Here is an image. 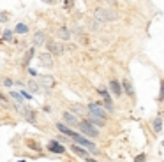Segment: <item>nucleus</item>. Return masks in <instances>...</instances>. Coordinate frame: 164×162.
Listing matches in <instances>:
<instances>
[{
	"label": "nucleus",
	"instance_id": "obj_1",
	"mask_svg": "<svg viewBox=\"0 0 164 162\" xmlns=\"http://www.w3.org/2000/svg\"><path fill=\"white\" fill-rule=\"evenodd\" d=\"M94 16H95V20L99 21V23H108V21L117 20V13L113 9H102V7L95 9Z\"/></svg>",
	"mask_w": 164,
	"mask_h": 162
},
{
	"label": "nucleus",
	"instance_id": "obj_2",
	"mask_svg": "<svg viewBox=\"0 0 164 162\" xmlns=\"http://www.w3.org/2000/svg\"><path fill=\"white\" fill-rule=\"evenodd\" d=\"M78 127H79V130H81V132H85V134H87V136H90V138H97V136H99V130L92 125V122H79V125H78Z\"/></svg>",
	"mask_w": 164,
	"mask_h": 162
},
{
	"label": "nucleus",
	"instance_id": "obj_3",
	"mask_svg": "<svg viewBox=\"0 0 164 162\" xmlns=\"http://www.w3.org/2000/svg\"><path fill=\"white\" fill-rule=\"evenodd\" d=\"M73 139H74L76 143H78L79 146H83V148H88L92 153H97V152H99V150H97V146H95L94 143L88 141V139H85V138H83V136H79V134H74Z\"/></svg>",
	"mask_w": 164,
	"mask_h": 162
},
{
	"label": "nucleus",
	"instance_id": "obj_4",
	"mask_svg": "<svg viewBox=\"0 0 164 162\" xmlns=\"http://www.w3.org/2000/svg\"><path fill=\"white\" fill-rule=\"evenodd\" d=\"M88 111H90L92 115H97V116L104 118V120H106V116H108V115H106V111L102 109V106H101V104H95V102H92L90 106H88Z\"/></svg>",
	"mask_w": 164,
	"mask_h": 162
},
{
	"label": "nucleus",
	"instance_id": "obj_5",
	"mask_svg": "<svg viewBox=\"0 0 164 162\" xmlns=\"http://www.w3.org/2000/svg\"><path fill=\"white\" fill-rule=\"evenodd\" d=\"M48 49H50L53 55H62V53H64V46H62L60 42H56V40L48 42Z\"/></svg>",
	"mask_w": 164,
	"mask_h": 162
},
{
	"label": "nucleus",
	"instance_id": "obj_6",
	"mask_svg": "<svg viewBox=\"0 0 164 162\" xmlns=\"http://www.w3.org/2000/svg\"><path fill=\"white\" fill-rule=\"evenodd\" d=\"M56 35H58V37H60L62 40H69L71 37H73L71 30H69V28H65V27H60V28L56 30Z\"/></svg>",
	"mask_w": 164,
	"mask_h": 162
},
{
	"label": "nucleus",
	"instance_id": "obj_7",
	"mask_svg": "<svg viewBox=\"0 0 164 162\" xmlns=\"http://www.w3.org/2000/svg\"><path fill=\"white\" fill-rule=\"evenodd\" d=\"M48 150L53 152V153H64V152H65V148H64L60 143H56V141H50L48 143Z\"/></svg>",
	"mask_w": 164,
	"mask_h": 162
},
{
	"label": "nucleus",
	"instance_id": "obj_8",
	"mask_svg": "<svg viewBox=\"0 0 164 162\" xmlns=\"http://www.w3.org/2000/svg\"><path fill=\"white\" fill-rule=\"evenodd\" d=\"M41 86L46 88V90H51L55 86V80L51 76H42V78H41Z\"/></svg>",
	"mask_w": 164,
	"mask_h": 162
},
{
	"label": "nucleus",
	"instance_id": "obj_9",
	"mask_svg": "<svg viewBox=\"0 0 164 162\" xmlns=\"http://www.w3.org/2000/svg\"><path fill=\"white\" fill-rule=\"evenodd\" d=\"M99 94H101V97L104 99V106H106V109H108V111H113V102H111L109 94L106 92V90H99Z\"/></svg>",
	"mask_w": 164,
	"mask_h": 162
},
{
	"label": "nucleus",
	"instance_id": "obj_10",
	"mask_svg": "<svg viewBox=\"0 0 164 162\" xmlns=\"http://www.w3.org/2000/svg\"><path fill=\"white\" fill-rule=\"evenodd\" d=\"M64 120L67 122L69 125H73V127H78V125H79V122L76 120V116H74L73 113H69V111H65V113H64Z\"/></svg>",
	"mask_w": 164,
	"mask_h": 162
},
{
	"label": "nucleus",
	"instance_id": "obj_11",
	"mask_svg": "<svg viewBox=\"0 0 164 162\" xmlns=\"http://www.w3.org/2000/svg\"><path fill=\"white\" fill-rule=\"evenodd\" d=\"M41 63H42L44 67H51V65H53V58H51V55H50V53L41 55Z\"/></svg>",
	"mask_w": 164,
	"mask_h": 162
},
{
	"label": "nucleus",
	"instance_id": "obj_12",
	"mask_svg": "<svg viewBox=\"0 0 164 162\" xmlns=\"http://www.w3.org/2000/svg\"><path fill=\"white\" fill-rule=\"evenodd\" d=\"M21 111H23V116L27 118V122L36 123V113H34L32 109H21Z\"/></svg>",
	"mask_w": 164,
	"mask_h": 162
},
{
	"label": "nucleus",
	"instance_id": "obj_13",
	"mask_svg": "<svg viewBox=\"0 0 164 162\" xmlns=\"http://www.w3.org/2000/svg\"><path fill=\"white\" fill-rule=\"evenodd\" d=\"M109 88H111V92L115 94V95H122V88H120V85H118V81H111L109 83Z\"/></svg>",
	"mask_w": 164,
	"mask_h": 162
},
{
	"label": "nucleus",
	"instance_id": "obj_14",
	"mask_svg": "<svg viewBox=\"0 0 164 162\" xmlns=\"http://www.w3.org/2000/svg\"><path fill=\"white\" fill-rule=\"evenodd\" d=\"M73 150L78 153V155H81V157H85V159H88V150H85L83 146H78V144H73Z\"/></svg>",
	"mask_w": 164,
	"mask_h": 162
},
{
	"label": "nucleus",
	"instance_id": "obj_15",
	"mask_svg": "<svg viewBox=\"0 0 164 162\" xmlns=\"http://www.w3.org/2000/svg\"><path fill=\"white\" fill-rule=\"evenodd\" d=\"M56 129H58L60 132H64V134H67V136H71V138H73L74 134H76V132H73L71 129H67V127H65L64 123H56Z\"/></svg>",
	"mask_w": 164,
	"mask_h": 162
},
{
	"label": "nucleus",
	"instance_id": "obj_16",
	"mask_svg": "<svg viewBox=\"0 0 164 162\" xmlns=\"http://www.w3.org/2000/svg\"><path fill=\"white\" fill-rule=\"evenodd\" d=\"M124 90L127 92V95L134 97V88H132V85H131V81H129V80H125V81H124Z\"/></svg>",
	"mask_w": 164,
	"mask_h": 162
},
{
	"label": "nucleus",
	"instance_id": "obj_17",
	"mask_svg": "<svg viewBox=\"0 0 164 162\" xmlns=\"http://www.w3.org/2000/svg\"><path fill=\"white\" fill-rule=\"evenodd\" d=\"M90 120H92V123H95V125H104L106 122H104V118H101V116H97V115H92L90 113Z\"/></svg>",
	"mask_w": 164,
	"mask_h": 162
},
{
	"label": "nucleus",
	"instance_id": "obj_18",
	"mask_svg": "<svg viewBox=\"0 0 164 162\" xmlns=\"http://www.w3.org/2000/svg\"><path fill=\"white\" fill-rule=\"evenodd\" d=\"M44 40H46V37H44V34H42V32H37L36 35H34V42H36L37 46H41Z\"/></svg>",
	"mask_w": 164,
	"mask_h": 162
},
{
	"label": "nucleus",
	"instance_id": "obj_19",
	"mask_svg": "<svg viewBox=\"0 0 164 162\" xmlns=\"http://www.w3.org/2000/svg\"><path fill=\"white\" fill-rule=\"evenodd\" d=\"M152 125H154V130H155V132H159V130L163 129V120H161V118H155Z\"/></svg>",
	"mask_w": 164,
	"mask_h": 162
},
{
	"label": "nucleus",
	"instance_id": "obj_20",
	"mask_svg": "<svg viewBox=\"0 0 164 162\" xmlns=\"http://www.w3.org/2000/svg\"><path fill=\"white\" fill-rule=\"evenodd\" d=\"M16 32H18V34H25V32H28V27L23 25V23H18V25H16Z\"/></svg>",
	"mask_w": 164,
	"mask_h": 162
},
{
	"label": "nucleus",
	"instance_id": "obj_21",
	"mask_svg": "<svg viewBox=\"0 0 164 162\" xmlns=\"http://www.w3.org/2000/svg\"><path fill=\"white\" fill-rule=\"evenodd\" d=\"M27 144H28V148H34L36 152H39V150H41V146H39V144H37L36 141H32V139H30V141L27 143Z\"/></svg>",
	"mask_w": 164,
	"mask_h": 162
},
{
	"label": "nucleus",
	"instance_id": "obj_22",
	"mask_svg": "<svg viewBox=\"0 0 164 162\" xmlns=\"http://www.w3.org/2000/svg\"><path fill=\"white\" fill-rule=\"evenodd\" d=\"M28 88H30L32 92H39V86H37L36 81H28Z\"/></svg>",
	"mask_w": 164,
	"mask_h": 162
},
{
	"label": "nucleus",
	"instance_id": "obj_23",
	"mask_svg": "<svg viewBox=\"0 0 164 162\" xmlns=\"http://www.w3.org/2000/svg\"><path fill=\"white\" fill-rule=\"evenodd\" d=\"M11 97H13L14 101H18V102H21L23 99H25V97H21V95H19L18 92H11Z\"/></svg>",
	"mask_w": 164,
	"mask_h": 162
},
{
	"label": "nucleus",
	"instance_id": "obj_24",
	"mask_svg": "<svg viewBox=\"0 0 164 162\" xmlns=\"http://www.w3.org/2000/svg\"><path fill=\"white\" fill-rule=\"evenodd\" d=\"M32 57H34V49H32V48H30V49H28V51H27V57H25V62H27V63H28V62H30V58H32Z\"/></svg>",
	"mask_w": 164,
	"mask_h": 162
},
{
	"label": "nucleus",
	"instance_id": "obj_25",
	"mask_svg": "<svg viewBox=\"0 0 164 162\" xmlns=\"http://www.w3.org/2000/svg\"><path fill=\"white\" fill-rule=\"evenodd\" d=\"M4 40H13V32H11V30H5V34H4Z\"/></svg>",
	"mask_w": 164,
	"mask_h": 162
},
{
	"label": "nucleus",
	"instance_id": "obj_26",
	"mask_svg": "<svg viewBox=\"0 0 164 162\" xmlns=\"http://www.w3.org/2000/svg\"><path fill=\"white\" fill-rule=\"evenodd\" d=\"M143 161H145V155H143V153H141V155H138V157L134 159V162H143Z\"/></svg>",
	"mask_w": 164,
	"mask_h": 162
},
{
	"label": "nucleus",
	"instance_id": "obj_27",
	"mask_svg": "<svg viewBox=\"0 0 164 162\" xmlns=\"http://www.w3.org/2000/svg\"><path fill=\"white\" fill-rule=\"evenodd\" d=\"M21 94H23V97H25V99H32V95H30L28 92H21Z\"/></svg>",
	"mask_w": 164,
	"mask_h": 162
},
{
	"label": "nucleus",
	"instance_id": "obj_28",
	"mask_svg": "<svg viewBox=\"0 0 164 162\" xmlns=\"http://www.w3.org/2000/svg\"><path fill=\"white\" fill-rule=\"evenodd\" d=\"M4 85H5V86H11V85H13V81H11V80H4Z\"/></svg>",
	"mask_w": 164,
	"mask_h": 162
},
{
	"label": "nucleus",
	"instance_id": "obj_29",
	"mask_svg": "<svg viewBox=\"0 0 164 162\" xmlns=\"http://www.w3.org/2000/svg\"><path fill=\"white\" fill-rule=\"evenodd\" d=\"M87 162H97V161H94V159H85Z\"/></svg>",
	"mask_w": 164,
	"mask_h": 162
},
{
	"label": "nucleus",
	"instance_id": "obj_30",
	"mask_svg": "<svg viewBox=\"0 0 164 162\" xmlns=\"http://www.w3.org/2000/svg\"><path fill=\"white\" fill-rule=\"evenodd\" d=\"M44 2H48V4H51V2H53V0H44Z\"/></svg>",
	"mask_w": 164,
	"mask_h": 162
},
{
	"label": "nucleus",
	"instance_id": "obj_31",
	"mask_svg": "<svg viewBox=\"0 0 164 162\" xmlns=\"http://www.w3.org/2000/svg\"><path fill=\"white\" fill-rule=\"evenodd\" d=\"M109 2H111V4H117V0H109Z\"/></svg>",
	"mask_w": 164,
	"mask_h": 162
},
{
	"label": "nucleus",
	"instance_id": "obj_32",
	"mask_svg": "<svg viewBox=\"0 0 164 162\" xmlns=\"http://www.w3.org/2000/svg\"><path fill=\"white\" fill-rule=\"evenodd\" d=\"M163 146H164V141H163Z\"/></svg>",
	"mask_w": 164,
	"mask_h": 162
}]
</instances>
